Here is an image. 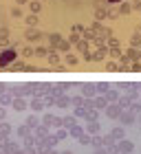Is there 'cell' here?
Masks as SVG:
<instances>
[{
    "label": "cell",
    "instance_id": "cell-1",
    "mask_svg": "<svg viewBox=\"0 0 141 154\" xmlns=\"http://www.w3.org/2000/svg\"><path fill=\"white\" fill-rule=\"evenodd\" d=\"M13 57H16V53H13V51H7V53H2V57H0V64H9Z\"/></svg>",
    "mask_w": 141,
    "mask_h": 154
}]
</instances>
